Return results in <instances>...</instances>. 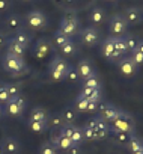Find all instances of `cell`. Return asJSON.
I'll list each match as a JSON object with an SVG mask.
<instances>
[{
  "instance_id": "1",
  "label": "cell",
  "mask_w": 143,
  "mask_h": 154,
  "mask_svg": "<svg viewBox=\"0 0 143 154\" xmlns=\"http://www.w3.org/2000/svg\"><path fill=\"white\" fill-rule=\"evenodd\" d=\"M3 68L12 75H20V74H24L26 63H24L23 57L6 51V54L3 56Z\"/></svg>"
},
{
  "instance_id": "2",
  "label": "cell",
  "mask_w": 143,
  "mask_h": 154,
  "mask_svg": "<svg viewBox=\"0 0 143 154\" xmlns=\"http://www.w3.org/2000/svg\"><path fill=\"white\" fill-rule=\"evenodd\" d=\"M112 124V131H125V133H134V121L133 116L127 112L122 110V113L113 121Z\"/></svg>"
},
{
  "instance_id": "3",
  "label": "cell",
  "mask_w": 143,
  "mask_h": 154,
  "mask_svg": "<svg viewBox=\"0 0 143 154\" xmlns=\"http://www.w3.org/2000/svg\"><path fill=\"white\" fill-rule=\"evenodd\" d=\"M79 24H80V21H79V18L76 17V14H66L63 18H62V21H60V24H59V30L62 32V33H65L66 36H74L77 32H79Z\"/></svg>"
},
{
  "instance_id": "4",
  "label": "cell",
  "mask_w": 143,
  "mask_h": 154,
  "mask_svg": "<svg viewBox=\"0 0 143 154\" xmlns=\"http://www.w3.org/2000/svg\"><path fill=\"white\" fill-rule=\"evenodd\" d=\"M69 65L66 63L65 59L62 57H54L53 62L50 63V75H51V79L59 82V80H63L65 79V75H66V71H68Z\"/></svg>"
},
{
  "instance_id": "5",
  "label": "cell",
  "mask_w": 143,
  "mask_h": 154,
  "mask_svg": "<svg viewBox=\"0 0 143 154\" xmlns=\"http://www.w3.org/2000/svg\"><path fill=\"white\" fill-rule=\"evenodd\" d=\"M127 29H128V24H127V21L124 20L122 15H113L110 18L109 32L112 33V36H122V35L127 33Z\"/></svg>"
},
{
  "instance_id": "6",
  "label": "cell",
  "mask_w": 143,
  "mask_h": 154,
  "mask_svg": "<svg viewBox=\"0 0 143 154\" xmlns=\"http://www.w3.org/2000/svg\"><path fill=\"white\" fill-rule=\"evenodd\" d=\"M86 125L95 130V133H97V139H104V137H107V136L110 134V127H109L107 122H106L104 119H101L100 116H98V118H92V119H89V121L86 122Z\"/></svg>"
},
{
  "instance_id": "7",
  "label": "cell",
  "mask_w": 143,
  "mask_h": 154,
  "mask_svg": "<svg viewBox=\"0 0 143 154\" xmlns=\"http://www.w3.org/2000/svg\"><path fill=\"white\" fill-rule=\"evenodd\" d=\"M101 53H103V56L106 57V59H109V60H112V62H118L122 56L116 51V48H115V36H109L104 42H103V45H101Z\"/></svg>"
},
{
  "instance_id": "8",
  "label": "cell",
  "mask_w": 143,
  "mask_h": 154,
  "mask_svg": "<svg viewBox=\"0 0 143 154\" xmlns=\"http://www.w3.org/2000/svg\"><path fill=\"white\" fill-rule=\"evenodd\" d=\"M60 133L65 134L66 137H69L74 143H82L85 140V136H83V130L74 124H65L62 128H60Z\"/></svg>"
},
{
  "instance_id": "9",
  "label": "cell",
  "mask_w": 143,
  "mask_h": 154,
  "mask_svg": "<svg viewBox=\"0 0 143 154\" xmlns=\"http://www.w3.org/2000/svg\"><path fill=\"white\" fill-rule=\"evenodd\" d=\"M26 23H27L29 27L41 30L47 26V17L41 11H30L26 17Z\"/></svg>"
},
{
  "instance_id": "10",
  "label": "cell",
  "mask_w": 143,
  "mask_h": 154,
  "mask_svg": "<svg viewBox=\"0 0 143 154\" xmlns=\"http://www.w3.org/2000/svg\"><path fill=\"white\" fill-rule=\"evenodd\" d=\"M24 107H26L24 100H23L20 95H17V97H12V98L5 104V112H6L8 115H11V116H18V115L23 113Z\"/></svg>"
},
{
  "instance_id": "11",
  "label": "cell",
  "mask_w": 143,
  "mask_h": 154,
  "mask_svg": "<svg viewBox=\"0 0 143 154\" xmlns=\"http://www.w3.org/2000/svg\"><path fill=\"white\" fill-rule=\"evenodd\" d=\"M100 118L104 119L106 122H113L121 113L122 110L115 107V106H110V104H104V103H100Z\"/></svg>"
},
{
  "instance_id": "12",
  "label": "cell",
  "mask_w": 143,
  "mask_h": 154,
  "mask_svg": "<svg viewBox=\"0 0 143 154\" xmlns=\"http://www.w3.org/2000/svg\"><path fill=\"white\" fill-rule=\"evenodd\" d=\"M100 41V32L95 27H86L82 32V42L88 47H94L97 45Z\"/></svg>"
},
{
  "instance_id": "13",
  "label": "cell",
  "mask_w": 143,
  "mask_h": 154,
  "mask_svg": "<svg viewBox=\"0 0 143 154\" xmlns=\"http://www.w3.org/2000/svg\"><path fill=\"white\" fill-rule=\"evenodd\" d=\"M124 20L127 21V24H140L143 21V11L140 8H127L124 12Z\"/></svg>"
},
{
  "instance_id": "14",
  "label": "cell",
  "mask_w": 143,
  "mask_h": 154,
  "mask_svg": "<svg viewBox=\"0 0 143 154\" xmlns=\"http://www.w3.org/2000/svg\"><path fill=\"white\" fill-rule=\"evenodd\" d=\"M118 66L121 69V72L124 75H134L137 72V65L134 63V60L131 57H124L118 60Z\"/></svg>"
},
{
  "instance_id": "15",
  "label": "cell",
  "mask_w": 143,
  "mask_h": 154,
  "mask_svg": "<svg viewBox=\"0 0 143 154\" xmlns=\"http://www.w3.org/2000/svg\"><path fill=\"white\" fill-rule=\"evenodd\" d=\"M76 68H77V71H79V74H80V79H83V80L95 74V69H94L92 63H91L88 59H86V60H80Z\"/></svg>"
},
{
  "instance_id": "16",
  "label": "cell",
  "mask_w": 143,
  "mask_h": 154,
  "mask_svg": "<svg viewBox=\"0 0 143 154\" xmlns=\"http://www.w3.org/2000/svg\"><path fill=\"white\" fill-rule=\"evenodd\" d=\"M2 145H3V151L5 152H8V154H18L20 152V142L15 139V137H5L3 139V142H2Z\"/></svg>"
},
{
  "instance_id": "17",
  "label": "cell",
  "mask_w": 143,
  "mask_h": 154,
  "mask_svg": "<svg viewBox=\"0 0 143 154\" xmlns=\"http://www.w3.org/2000/svg\"><path fill=\"white\" fill-rule=\"evenodd\" d=\"M51 143L56 146V149H62V151H66L71 145H73L74 142L71 140L69 137H66L65 134H62V133H59L57 136H54L53 137V140H51Z\"/></svg>"
},
{
  "instance_id": "18",
  "label": "cell",
  "mask_w": 143,
  "mask_h": 154,
  "mask_svg": "<svg viewBox=\"0 0 143 154\" xmlns=\"http://www.w3.org/2000/svg\"><path fill=\"white\" fill-rule=\"evenodd\" d=\"M6 27L14 30V32H18L23 29V18L18 15V14H11L8 18H6Z\"/></svg>"
},
{
  "instance_id": "19",
  "label": "cell",
  "mask_w": 143,
  "mask_h": 154,
  "mask_svg": "<svg viewBox=\"0 0 143 154\" xmlns=\"http://www.w3.org/2000/svg\"><path fill=\"white\" fill-rule=\"evenodd\" d=\"M12 41H15V42H18L20 45H23V47H29V44H30V41H32V38H30V35L27 33V32H24V30H18V32H15L14 33V36L11 38Z\"/></svg>"
},
{
  "instance_id": "20",
  "label": "cell",
  "mask_w": 143,
  "mask_h": 154,
  "mask_svg": "<svg viewBox=\"0 0 143 154\" xmlns=\"http://www.w3.org/2000/svg\"><path fill=\"white\" fill-rule=\"evenodd\" d=\"M82 95H85L88 101H101V89L97 88H83Z\"/></svg>"
},
{
  "instance_id": "21",
  "label": "cell",
  "mask_w": 143,
  "mask_h": 154,
  "mask_svg": "<svg viewBox=\"0 0 143 154\" xmlns=\"http://www.w3.org/2000/svg\"><path fill=\"white\" fill-rule=\"evenodd\" d=\"M30 119L41 121V122H48V113L42 107H33L32 112H30Z\"/></svg>"
},
{
  "instance_id": "22",
  "label": "cell",
  "mask_w": 143,
  "mask_h": 154,
  "mask_svg": "<svg viewBox=\"0 0 143 154\" xmlns=\"http://www.w3.org/2000/svg\"><path fill=\"white\" fill-rule=\"evenodd\" d=\"M6 45H8V47H6V48H8V53H12V54H15V56L23 57V54H24V51H26V47L20 45L18 42H15V41H12V39H9Z\"/></svg>"
},
{
  "instance_id": "23",
  "label": "cell",
  "mask_w": 143,
  "mask_h": 154,
  "mask_svg": "<svg viewBox=\"0 0 143 154\" xmlns=\"http://www.w3.org/2000/svg\"><path fill=\"white\" fill-rule=\"evenodd\" d=\"M60 115H62V119L65 124H74V121L77 118V110L73 107H65Z\"/></svg>"
},
{
  "instance_id": "24",
  "label": "cell",
  "mask_w": 143,
  "mask_h": 154,
  "mask_svg": "<svg viewBox=\"0 0 143 154\" xmlns=\"http://www.w3.org/2000/svg\"><path fill=\"white\" fill-rule=\"evenodd\" d=\"M27 127L33 131V133H44L48 128V122H41V121H33L29 118L27 121Z\"/></svg>"
},
{
  "instance_id": "25",
  "label": "cell",
  "mask_w": 143,
  "mask_h": 154,
  "mask_svg": "<svg viewBox=\"0 0 143 154\" xmlns=\"http://www.w3.org/2000/svg\"><path fill=\"white\" fill-rule=\"evenodd\" d=\"M134 136V133H125V131H113V140L119 145H127L130 139Z\"/></svg>"
},
{
  "instance_id": "26",
  "label": "cell",
  "mask_w": 143,
  "mask_h": 154,
  "mask_svg": "<svg viewBox=\"0 0 143 154\" xmlns=\"http://www.w3.org/2000/svg\"><path fill=\"white\" fill-rule=\"evenodd\" d=\"M104 20H106L104 9L103 8H94L92 12H91V21L94 24H101V23H104Z\"/></svg>"
},
{
  "instance_id": "27",
  "label": "cell",
  "mask_w": 143,
  "mask_h": 154,
  "mask_svg": "<svg viewBox=\"0 0 143 154\" xmlns=\"http://www.w3.org/2000/svg\"><path fill=\"white\" fill-rule=\"evenodd\" d=\"M51 50V45L47 39H39L36 44V56L38 57H44L48 51Z\"/></svg>"
},
{
  "instance_id": "28",
  "label": "cell",
  "mask_w": 143,
  "mask_h": 154,
  "mask_svg": "<svg viewBox=\"0 0 143 154\" xmlns=\"http://www.w3.org/2000/svg\"><path fill=\"white\" fill-rule=\"evenodd\" d=\"M83 88H97V89H101V82H100V77L97 74L88 77V79L83 80Z\"/></svg>"
},
{
  "instance_id": "29",
  "label": "cell",
  "mask_w": 143,
  "mask_h": 154,
  "mask_svg": "<svg viewBox=\"0 0 143 154\" xmlns=\"http://www.w3.org/2000/svg\"><path fill=\"white\" fill-rule=\"evenodd\" d=\"M65 125L63 119H62V115L60 113H54L48 118V127H53V128H62Z\"/></svg>"
},
{
  "instance_id": "30",
  "label": "cell",
  "mask_w": 143,
  "mask_h": 154,
  "mask_svg": "<svg viewBox=\"0 0 143 154\" xmlns=\"http://www.w3.org/2000/svg\"><path fill=\"white\" fill-rule=\"evenodd\" d=\"M125 146H127L131 152H136V151H139V149L143 148V140L139 139V137H136V136H133V137L130 139V142H128Z\"/></svg>"
},
{
  "instance_id": "31",
  "label": "cell",
  "mask_w": 143,
  "mask_h": 154,
  "mask_svg": "<svg viewBox=\"0 0 143 154\" xmlns=\"http://www.w3.org/2000/svg\"><path fill=\"white\" fill-rule=\"evenodd\" d=\"M71 38L69 36H66L65 33H62L60 30H57V32H54V35H53V41H54V44L60 48L63 44H66L68 41H69Z\"/></svg>"
},
{
  "instance_id": "32",
  "label": "cell",
  "mask_w": 143,
  "mask_h": 154,
  "mask_svg": "<svg viewBox=\"0 0 143 154\" xmlns=\"http://www.w3.org/2000/svg\"><path fill=\"white\" fill-rule=\"evenodd\" d=\"M115 48H116V51H118L121 56H125V54L128 53V48H127V45H125L122 36H115Z\"/></svg>"
},
{
  "instance_id": "33",
  "label": "cell",
  "mask_w": 143,
  "mask_h": 154,
  "mask_svg": "<svg viewBox=\"0 0 143 154\" xmlns=\"http://www.w3.org/2000/svg\"><path fill=\"white\" fill-rule=\"evenodd\" d=\"M11 100L9 91H8V83H0V104H6Z\"/></svg>"
},
{
  "instance_id": "34",
  "label": "cell",
  "mask_w": 143,
  "mask_h": 154,
  "mask_svg": "<svg viewBox=\"0 0 143 154\" xmlns=\"http://www.w3.org/2000/svg\"><path fill=\"white\" fill-rule=\"evenodd\" d=\"M122 39H124V42H125V45H127L128 51H133V50L136 48V45H137V39H136L133 35L125 33V35H122Z\"/></svg>"
},
{
  "instance_id": "35",
  "label": "cell",
  "mask_w": 143,
  "mask_h": 154,
  "mask_svg": "<svg viewBox=\"0 0 143 154\" xmlns=\"http://www.w3.org/2000/svg\"><path fill=\"white\" fill-rule=\"evenodd\" d=\"M86 107H88V98L85 95H77L76 98V110L77 112H86Z\"/></svg>"
},
{
  "instance_id": "36",
  "label": "cell",
  "mask_w": 143,
  "mask_h": 154,
  "mask_svg": "<svg viewBox=\"0 0 143 154\" xmlns=\"http://www.w3.org/2000/svg\"><path fill=\"white\" fill-rule=\"evenodd\" d=\"M60 51H62L63 54H66V56H71V54H74V53L77 51V48H76V44L69 39L66 44H63V45L60 47Z\"/></svg>"
},
{
  "instance_id": "37",
  "label": "cell",
  "mask_w": 143,
  "mask_h": 154,
  "mask_svg": "<svg viewBox=\"0 0 143 154\" xmlns=\"http://www.w3.org/2000/svg\"><path fill=\"white\" fill-rule=\"evenodd\" d=\"M65 79H66V80H71V82H77V80H80V74H79L77 68L69 66V68H68V71H66Z\"/></svg>"
},
{
  "instance_id": "38",
  "label": "cell",
  "mask_w": 143,
  "mask_h": 154,
  "mask_svg": "<svg viewBox=\"0 0 143 154\" xmlns=\"http://www.w3.org/2000/svg\"><path fill=\"white\" fill-rule=\"evenodd\" d=\"M39 154H57V149H56V146L51 142H47V143H44L41 146Z\"/></svg>"
},
{
  "instance_id": "39",
  "label": "cell",
  "mask_w": 143,
  "mask_h": 154,
  "mask_svg": "<svg viewBox=\"0 0 143 154\" xmlns=\"http://www.w3.org/2000/svg\"><path fill=\"white\" fill-rule=\"evenodd\" d=\"M82 130H83V136H85V139H88V140H95V139H97V133H95L94 128L85 125Z\"/></svg>"
},
{
  "instance_id": "40",
  "label": "cell",
  "mask_w": 143,
  "mask_h": 154,
  "mask_svg": "<svg viewBox=\"0 0 143 154\" xmlns=\"http://www.w3.org/2000/svg\"><path fill=\"white\" fill-rule=\"evenodd\" d=\"M8 91H9V95H11V98H12V97L20 95L21 86H20L18 83H8Z\"/></svg>"
},
{
  "instance_id": "41",
  "label": "cell",
  "mask_w": 143,
  "mask_h": 154,
  "mask_svg": "<svg viewBox=\"0 0 143 154\" xmlns=\"http://www.w3.org/2000/svg\"><path fill=\"white\" fill-rule=\"evenodd\" d=\"M131 59L134 60V63L139 66V65H143V53L137 51V50H133L131 51Z\"/></svg>"
},
{
  "instance_id": "42",
  "label": "cell",
  "mask_w": 143,
  "mask_h": 154,
  "mask_svg": "<svg viewBox=\"0 0 143 154\" xmlns=\"http://www.w3.org/2000/svg\"><path fill=\"white\" fill-rule=\"evenodd\" d=\"M66 154H82L83 151H82V146H80V143H73L66 151H65Z\"/></svg>"
},
{
  "instance_id": "43",
  "label": "cell",
  "mask_w": 143,
  "mask_h": 154,
  "mask_svg": "<svg viewBox=\"0 0 143 154\" xmlns=\"http://www.w3.org/2000/svg\"><path fill=\"white\" fill-rule=\"evenodd\" d=\"M100 103L101 101H88V107H86V112H98L100 110Z\"/></svg>"
},
{
  "instance_id": "44",
  "label": "cell",
  "mask_w": 143,
  "mask_h": 154,
  "mask_svg": "<svg viewBox=\"0 0 143 154\" xmlns=\"http://www.w3.org/2000/svg\"><path fill=\"white\" fill-rule=\"evenodd\" d=\"M9 6H11L9 0H0V12H5Z\"/></svg>"
},
{
  "instance_id": "45",
  "label": "cell",
  "mask_w": 143,
  "mask_h": 154,
  "mask_svg": "<svg viewBox=\"0 0 143 154\" xmlns=\"http://www.w3.org/2000/svg\"><path fill=\"white\" fill-rule=\"evenodd\" d=\"M134 50H137V51L143 53V39H142V41H137V45H136V48H134Z\"/></svg>"
},
{
  "instance_id": "46",
  "label": "cell",
  "mask_w": 143,
  "mask_h": 154,
  "mask_svg": "<svg viewBox=\"0 0 143 154\" xmlns=\"http://www.w3.org/2000/svg\"><path fill=\"white\" fill-rule=\"evenodd\" d=\"M3 44H8V41H6V38H5V35L0 32V47H2Z\"/></svg>"
},
{
  "instance_id": "47",
  "label": "cell",
  "mask_w": 143,
  "mask_h": 154,
  "mask_svg": "<svg viewBox=\"0 0 143 154\" xmlns=\"http://www.w3.org/2000/svg\"><path fill=\"white\" fill-rule=\"evenodd\" d=\"M133 154H143V148H142V149H139V151H136V152H133Z\"/></svg>"
},
{
  "instance_id": "48",
  "label": "cell",
  "mask_w": 143,
  "mask_h": 154,
  "mask_svg": "<svg viewBox=\"0 0 143 154\" xmlns=\"http://www.w3.org/2000/svg\"><path fill=\"white\" fill-rule=\"evenodd\" d=\"M3 152H5V151H3V145L0 143V154H3Z\"/></svg>"
},
{
  "instance_id": "49",
  "label": "cell",
  "mask_w": 143,
  "mask_h": 154,
  "mask_svg": "<svg viewBox=\"0 0 143 154\" xmlns=\"http://www.w3.org/2000/svg\"><path fill=\"white\" fill-rule=\"evenodd\" d=\"M3 113V110H2V104H0V115H2Z\"/></svg>"
},
{
  "instance_id": "50",
  "label": "cell",
  "mask_w": 143,
  "mask_h": 154,
  "mask_svg": "<svg viewBox=\"0 0 143 154\" xmlns=\"http://www.w3.org/2000/svg\"><path fill=\"white\" fill-rule=\"evenodd\" d=\"M112 2H115V0H112Z\"/></svg>"
}]
</instances>
